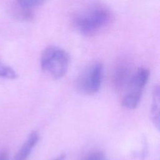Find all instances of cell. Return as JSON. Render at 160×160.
Segmentation results:
<instances>
[{
  "instance_id": "7",
  "label": "cell",
  "mask_w": 160,
  "mask_h": 160,
  "mask_svg": "<svg viewBox=\"0 0 160 160\" xmlns=\"http://www.w3.org/2000/svg\"><path fill=\"white\" fill-rule=\"evenodd\" d=\"M18 77L16 71L10 66L5 64L0 60V78L15 79Z\"/></svg>"
},
{
  "instance_id": "2",
  "label": "cell",
  "mask_w": 160,
  "mask_h": 160,
  "mask_svg": "<svg viewBox=\"0 0 160 160\" xmlns=\"http://www.w3.org/2000/svg\"><path fill=\"white\" fill-rule=\"evenodd\" d=\"M69 59V56L65 50L58 46H49L41 55V69L52 79H58L66 73Z\"/></svg>"
},
{
  "instance_id": "5",
  "label": "cell",
  "mask_w": 160,
  "mask_h": 160,
  "mask_svg": "<svg viewBox=\"0 0 160 160\" xmlns=\"http://www.w3.org/2000/svg\"><path fill=\"white\" fill-rule=\"evenodd\" d=\"M39 139L38 132H32L28 139L14 156L12 160H26Z\"/></svg>"
},
{
  "instance_id": "3",
  "label": "cell",
  "mask_w": 160,
  "mask_h": 160,
  "mask_svg": "<svg viewBox=\"0 0 160 160\" xmlns=\"http://www.w3.org/2000/svg\"><path fill=\"white\" fill-rule=\"evenodd\" d=\"M102 72L103 68L99 62L86 68L78 79L77 85L80 91L88 94L97 92L101 87Z\"/></svg>"
},
{
  "instance_id": "8",
  "label": "cell",
  "mask_w": 160,
  "mask_h": 160,
  "mask_svg": "<svg viewBox=\"0 0 160 160\" xmlns=\"http://www.w3.org/2000/svg\"><path fill=\"white\" fill-rule=\"evenodd\" d=\"M46 0H18V4L27 8L31 9L42 5Z\"/></svg>"
},
{
  "instance_id": "9",
  "label": "cell",
  "mask_w": 160,
  "mask_h": 160,
  "mask_svg": "<svg viewBox=\"0 0 160 160\" xmlns=\"http://www.w3.org/2000/svg\"><path fill=\"white\" fill-rule=\"evenodd\" d=\"M81 160H106V158L101 151H94L87 154Z\"/></svg>"
},
{
  "instance_id": "10",
  "label": "cell",
  "mask_w": 160,
  "mask_h": 160,
  "mask_svg": "<svg viewBox=\"0 0 160 160\" xmlns=\"http://www.w3.org/2000/svg\"><path fill=\"white\" fill-rule=\"evenodd\" d=\"M0 160H9V155L7 152H2L0 154Z\"/></svg>"
},
{
  "instance_id": "11",
  "label": "cell",
  "mask_w": 160,
  "mask_h": 160,
  "mask_svg": "<svg viewBox=\"0 0 160 160\" xmlns=\"http://www.w3.org/2000/svg\"><path fill=\"white\" fill-rule=\"evenodd\" d=\"M65 158H66V154H61L60 156H59L58 157L52 159V160H64L65 159Z\"/></svg>"
},
{
  "instance_id": "4",
  "label": "cell",
  "mask_w": 160,
  "mask_h": 160,
  "mask_svg": "<svg viewBox=\"0 0 160 160\" xmlns=\"http://www.w3.org/2000/svg\"><path fill=\"white\" fill-rule=\"evenodd\" d=\"M149 76V72L147 69L139 68L130 78L128 82V91L127 94L141 96L142 90L148 81Z\"/></svg>"
},
{
  "instance_id": "6",
  "label": "cell",
  "mask_w": 160,
  "mask_h": 160,
  "mask_svg": "<svg viewBox=\"0 0 160 160\" xmlns=\"http://www.w3.org/2000/svg\"><path fill=\"white\" fill-rule=\"evenodd\" d=\"M151 119L154 126L159 129V88L155 86L152 92Z\"/></svg>"
},
{
  "instance_id": "1",
  "label": "cell",
  "mask_w": 160,
  "mask_h": 160,
  "mask_svg": "<svg viewBox=\"0 0 160 160\" xmlns=\"http://www.w3.org/2000/svg\"><path fill=\"white\" fill-rule=\"evenodd\" d=\"M111 18V13L107 8L102 6H95L77 15L74 19V25L80 33L91 36L108 26Z\"/></svg>"
}]
</instances>
